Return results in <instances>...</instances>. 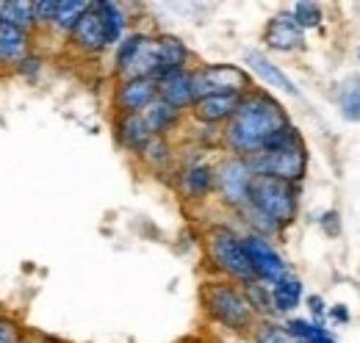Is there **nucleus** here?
<instances>
[{"instance_id": "nucleus-15", "label": "nucleus", "mask_w": 360, "mask_h": 343, "mask_svg": "<svg viewBox=\"0 0 360 343\" xmlns=\"http://www.w3.org/2000/svg\"><path fill=\"white\" fill-rule=\"evenodd\" d=\"M238 108V94H219V97H202L194 105V117L200 122H219L225 117H233Z\"/></svg>"}, {"instance_id": "nucleus-29", "label": "nucleus", "mask_w": 360, "mask_h": 343, "mask_svg": "<svg viewBox=\"0 0 360 343\" xmlns=\"http://www.w3.org/2000/svg\"><path fill=\"white\" fill-rule=\"evenodd\" d=\"M0 343H20V327L0 316Z\"/></svg>"}, {"instance_id": "nucleus-17", "label": "nucleus", "mask_w": 360, "mask_h": 343, "mask_svg": "<svg viewBox=\"0 0 360 343\" xmlns=\"http://www.w3.org/2000/svg\"><path fill=\"white\" fill-rule=\"evenodd\" d=\"M302 299V283L297 280V277H283V280H277L274 283V291H271V302H274V307L277 310H283V313H288V310H294L297 304Z\"/></svg>"}, {"instance_id": "nucleus-18", "label": "nucleus", "mask_w": 360, "mask_h": 343, "mask_svg": "<svg viewBox=\"0 0 360 343\" xmlns=\"http://www.w3.org/2000/svg\"><path fill=\"white\" fill-rule=\"evenodd\" d=\"M120 128H122V141L128 147H134V150H144L153 141V130L147 125V119L139 117V114H128Z\"/></svg>"}, {"instance_id": "nucleus-10", "label": "nucleus", "mask_w": 360, "mask_h": 343, "mask_svg": "<svg viewBox=\"0 0 360 343\" xmlns=\"http://www.w3.org/2000/svg\"><path fill=\"white\" fill-rule=\"evenodd\" d=\"M264 42L269 44L271 50H297L302 47V28L294 22V17L280 14L269 20L266 31H264Z\"/></svg>"}, {"instance_id": "nucleus-13", "label": "nucleus", "mask_w": 360, "mask_h": 343, "mask_svg": "<svg viewBox=\"0 0 360 343\" xmlns=\"http://www.w3.org/2000/svg\"><path fill=\"white\" fill-rule=\"evenodd\" d=\"M155 94H158V84L153 78H134L120 89V103L128 114H136L141 108H150L155 103Z\"/></svg>"}, {"instance_id": "nucleus-8", "label": "nucleus", "mask_w": 360, "mask_h": 343, "mask_svg": "<svg viewBox=\"0 0 360 343\" xmlns=\"http://www.w3.org/2000/svg\"><path fill=\"white\" fill-rule=\"evenodd\" d=\"M241 244H244V252L250 257V266H252L255 277L269 280V283H277V280L285 277V263H283V257L277 255L264 238H255V235H252V238H247V241H241Z\"/></svg>"}, {"instance_id": "nucleus-21", "label": "nucleus", "mask_w": 360, "mask_h": 343, "mask_svg": "<svg viewBox=\"0 0 360 343\" xmlns=\"http://www.w3.org/2000/svg\"><path fill=\"white\" fill-rule=\"evenodd\" d=\"M91 3H84V0H58V8H56V17L53 22L61 28V31H72L75 22L89 11Z\"/></svg>"}, {"instance_id": "nucleus-11", "label": "nucleus", "mask_w": 360, "mask_h": 343, "mask_svg": "<svg viewBox=\"0 0 360 343\" xmlns=\"http://www.w3.org/2000/svg\"><path fill=\"white\" fill-rule=\"evenodd\" d=\"M72 39L81 44V47H86V50H100V47L108 44L105 22H103V17H100V11H97L94 3L89 6V11L75 22V28H72Z\"/></svg>"}, {"instance_id": "nucleus-26", "label": "nucleus", "mask_w": 360, "mask_h": 343, "mask_svg": "<svg viewBox=\"0 0 360 343\" xmlns=\"http://www.w3.org/2000/svg\"><path fill=\"white\" fill-rule=\"evenodd\" d=\"M294 22L300 28H316L321 22V8L319 3H297L294 6Z\"/></svg>"}, {"instance_id": "nucleus-22", "label": "nucleus", "mask_w": 360, "mask_h": 343, "mask_svg": "<svg viewBox=\"0 0 360 343\" xmlns=\"http://www.w3.org/2000/svg\"><path fill=\"white\" fill-rule=\"evenodd\" d=\"M103 22H105V31H108V44H114L122 37V28H125V14L117 3H94Z\"/></svg>"}, {"instance_id": "nucleus-28", "label": "nucleus", "mask_w": 360, "mask_h": 343, "mask_svg": "<svg viewBox=\"0 0 360 343\" xmlns=\"http://www.w3.org/2000/svg\"><path fill=\"white\" fill-rule=\"evenodd\" d=\"M261 343H302L297 335H291L285 327H264L261 330Z\"/></svg>"}, {"instance_id": "nucleus-32", "label": "nucleus", "mask_w": 360, "mask_h": 343, "mask_svg": "<svg viewBox=\"0 0 360 343\" xmlns=\"http://www.w3.org/2000/svg\"><path fill=\"white\" fill-rule=\"evenodd\" d=\"M335 219H338L335 214H327V216H324V227H327V230H330L333 235L338 233V224H335Z\"/></svg>"}, {"instance_id": "nucleus-9", "label": "nucleus", "mask_w": 360, "mask_h": 343, "mask_svg": "<svg viewBox=\"0 0 360 343\" xmlns=\"http://www.w3.org/2000/svg\"><path fill=\"white\" fill-rule=\"evenodd\" d=\"M250 180H252V172L247 167V161L233 158V161L222 164V169H219V188H222V197H225L227 202H233V205L244 202L247 194H250Z\"/></svg>"}, {"instance_id": "nucleus-12", "label": "nucleus", "mask_w": 360, "mask_h": 343, "mask_svg": "<svg viewBox=\"0 0 360 343\" xmlns=\"http://www.w3.org/2000/svg\"><path fill=\"white\" fill-rule=\"evenodd\" d=\"M244 61L250 64V70H252L264 84L274 86V89H280V91H285V94H294V97L300 94V91H297V86L291 84V78H288L277 64H271L264 53H258V50H247Z\"/></svg>"}, {"instance_id": "nucleus-7", "label": "nucleus", "mask_w": 360, "mask_h": 343, "mask_svg": "<svg viewBox=\"0 0 360 343\" xmlns=\"http://www.w3.org/2000/svg\"><path fill=\"white\" fill-rule=\"evenodd\" d=\"M205 304H208V310H211L222 324L233 327V330H244V327L250 324V318H252L250 302L244 299L241 294H236L233 288L219 285V283H214V285L205 288Z\"/></svg>"}, {"instance_id": "nucleus-20", "label": "nucleus", "mask_w": 360, "mask_h": 343, "mask_svg": "<svg viewBox=\"0 0 360 343\" xmlns=\"http://www.w3.org/2000/svg\"><path fill=\"white\" fill-rule=\"evenodd\" d=\"M0 20L11 22L14 28L25 31L34 22V3L28 0H11V3H0Z\"/></svg>"}, {"instance_id": "nucleus-4", "label": "nucleus", "mask_w": 360, "mask_h": 343, "mask_svg": "<svg viewBox=\"0 0 360 343\" xmlns=\"http://www.w3.org/2000/svg\"><path fill=\"white\" fill-rule=\"evenodd\" d=\"M247 86H250L247 72L233 64H214V67H205L197 75H191V89H194L197 100L219 97V94H238Z\"/></svg>"}, {"instance_id": "nucleus-30", "label": "nucleus", "mask_w": 360, "mask_h": 343, "mask_svg": "<svg viewBox=\"0 0 360 343\" xmlns=\"http://www.w3.org/2000/svg\"><path fill=\"white\" fill-rule=\"evenodd\" d=\"M56 8H58L56 0H47V3L37 0V3H34V20H53V17H56Z\"/></svg>"}, {"instance_id": "nucleus-33", "label": "nucleus", "mask_w": 360, "mask_h": 343, "mask_svg": "<svg viewBox=\"0 0 360 343\" xmlns=\"http://www.w3.org/2000/svg\"><path fill=\"white\" fill-rule=\"evenodd\" d=\"M311 310H314V316L316 318H321V313H324V304H321V299H319V297H311Z\"/></svg>"}, {"instance_id": "nucleus-24", "label": "nucleus", "mask_w": 360, "mask_h": 343, "mask_svg": "<svg viewBox=\"0 0 360 343\" xmlns=\"http://www.w3.org/2000/svg\"><path fill=\"white\" fill-rule=\"evenodd\" d=\"M341 114L347 119H360V75H352L341 89Z\"/></svg>"}, {"instance_id": "nucleus-14", "label": "nucleus", "mask_w": 360, "mask_h": 343, "mask_svg": "<svg viewBox=\"0 0 360 343\" xmlns=\"http://www.w3.org/2000/svg\"><path fill=\"white\" fill-rule=\"evenodd\" d=\"M158 94H161V100H164V103H169L172 108H180V105L191 103V100H194L191 75H186L183 70H178V72H169V75H161Z\"/></svg>"}, {"instance_id": "nucleus-19", "label": "nucleus", "mask_w": 360, "mask_h": 343, "mask_svg": "<svg viewBox=\"0 0 360 343\" xmlns=\"http://www.w3.org/2000/svg\"><path fill=\"white\" fill-rule=\"evenodd\" d=\"M158 58H161V72L158 75L178 72L183 61H186V47L172 37H164V39H158Z\"/></svg>"}, {"instance_id": "nucleus-25", "label": "nucleus", "mask_w": 360, "mask_h": 343, "mask_svg": "<svg viewBox=\"0 0 360 343\" xmlns=\"http://www.w3.org/2000/svg\"><path fill=\"white\" fill-rule=\"evenodd\" d=\"M291 335H297L302 343H333V338L321 330V327H316V324H308V321H300V318H294L288 327H285Z\"/></svg>"}, {"instance_id": "nucleus-16", "label": "nucleus", "mask_w": 360, "mask_h": 343, "mask_svg": "<svg viewBox=\"0 0 360 343\" xmlns=\"http://www.w3.org/2000/svg\"><path fill=\"white\" fill-rule=\"evenodd\" d=\"M25 31L14 28L11 22L0 20V61L3 64H17L25 58Z\"/></svg>"}, {"instance_id": "nucleus-31", "label": "nucleus", "mask_w": 360, "mask_h": 343, "mask_svg": "<svg viewBox=\"0 0 360 343\" xmlns=\"http://www.w3.org/2000/svg\"><path fill=\"white\" fill-rule=\"evenodd\" d=\"M250 299L258 310H269V297L261 291V285H250Z\"/></svg>"}, {"instance_id": "nucleus-6", "label": "nucleus", "mask_w": 360, "mask_h": 343, "mask_svg": "<svg viewBox=\"0 0 360 343\" xmlns=\"http://www.w3.org/2000/svg\"><path fill=\"white\" fill-rule=\"evenodd\" d=\"M208 247H211L214 260L225 268L227 274H233V277H238V280H247V283L255 280V271H252L250 257L244 252V244H241L230 230H225V227L214 230Z\"/></svg>"}, {"instance_id": "nucleus-3", "label": "nucleus", "mask_w": 360, "mask_h": 343, "mask_svg": "<svg viewBox=\"0 0 360 343\" xmlns=\"http://www.w3.org/2000/svg\"><path fill=\"white\" fill-rule=\"evenodd\" d=\"M247 200L255 205V211L261 216L277 221H291L294 211H297V197L291 183L277 180V177H266V174H252L250 180V194Z\"/></svg>"}, {"instance_id": "nucleus-27", "label": "nucleus", "mask_w": 360, "mask_h": 343, "mask_svg": "<svg viewBox=\"0 0 360 343\" xmlns=\"http://www.w3.org/2000/svg\"><path fill=\"white\" fill-rule=\"evenodd\" d=\"M211 186V172L205 167H194V169L186 172V188L188 194H205Z\"/></svg>"}, {"instance_id": "nucleus-1", "label": "nucleus", "mask_w": 360, "mask_h": 343, "mask_svg": "<svg viewBox=\"0 0 360 343\" xmlns=\"http://www.w3.org/2000/svg\"><path fill=\"white\" fill-rule=\"evenodd\" d=\"M283 128H288V119L280 103L269 100L266 94H252L247 100H238V108L227 128V141L233 150L255 155Z\"/></svg>"}, {"instance_id": "nucleus-23", "label": "nucleus", "mask_w": 360, "mask_h": 343, "mask_svg": "<svg viewBox=\"0 0 360 343\" xmlns=\"http://www.w3.org/2000/svg\"><path fill=\"white\" fill-rule=\"evenodd\" d=\"M175 117H178V108H172L169 103H164V100H158V103H153L150 108H147V125L153 133H161V130H167L172 122H175Z\"/></svg>"}, {"instance_id": "nucleus-2", "label": "nucleus", "mask_w": 360, "mask_h": 343, "mask_svg": "<svg viewBox=\"0 0 360 343\" xmlns=\"http://www.w3.org/2000/svg\"><path fill=\"white\" fill-rule=\"evenodd\" d=\"M250 172L255 174H266V177H277V180H300L305 174V150L300 136L294 128H283L264 150H258L250 161H247Z\"/></svg>"}, {"instance_id": "nucleus-5", "label": "nucleus", "mask_w": 360, "mask_h": 343, "mask_svg": "<svg viewBox=\"0 0 360 343\" xmlns=\"http://www.w3.org/2000/svg\"><path fill=\"white\" fill-rule=\"evenodd\" d=\"M117 67L134 81V78H150L161 72V58H158V42L131 37L125 39L117 53Z\"/></svg>"}, {"instance_id": "nucleus-34", "label": "nucleus", "mask_w": 360, "mask_h": 343, "mask_svg": "<svg viewBox=\"0 0 360 343\" xmlns=\"http://www.w3.org/2000/svg\"><path fill=\"white\" fill-rule=\"evenodd\" d=\"M333 316H335V318H338V321H347V310H344V307H341V304H338V307H335V310H333Z\"/></svg>"}]
</instances>
